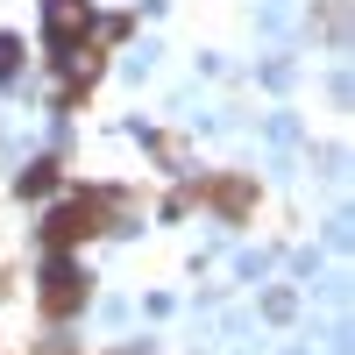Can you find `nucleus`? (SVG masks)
Wrapping results in <instances>:
<instances>
[{
	"label": "nucleus",
	"mask_w": 355,
	"mask_h": 355,
	"mask_svg": "<svg viewBox=\"0 0 355 355\" xmlns=\"http://www.w3.org/2000/svg\"><path fill=\"white\" fill-rule=\"evenodd\" d=\"M78 299H85V277H78V263H71V256H57L50 270H43V306H50V313H71Z\"/></svg>",
	"instance_id": "nucleus-1"
},
{
	"label": "nucleus",
	"mask_w": 355,
	"mask_h": 355,
	"mask_svg": "<svg viewBox=\"0 0 355 355\" xmlns=\"http://www.w3.org/2000/svg\"><path fill=\"white\" fill-rule=\"evenodd\" d=\"M85 21H93V8H85V0H50V8H43V28H50L57 50H71V36H78Z\"/></svg>",
	"instance_id": "nucleus-2"
},
{
	"label": "nucleus",
	"mask_w": 355,
	"mask_h": 355,
	"mask_svg": "<svg viewBox=\"0 0 355 355\" xmlns=\"http://www.w3.org/2000/svg\"><path fill=\"white\" fill-rule=\"evenodd\" d=\"M93 220H100V199H78L64 214H50V242H78V234H93Z\"/></svg>",
	"instance_id": "nucleus-3"
},
{
	"label": "nucleus",
	"mask_w": 355,
	"mask_h": 355,
	"mask_svg": "<svg viewBox=\"0 0 355 355\" xmlns=\"http://www.w3.org/2000/svg\"><path fill=\"white\" fill-rule=\"evenodd\" d=\"M15 57H21V50H15V36H0V78L15 71Z\"/></svg>",
	"instance_id": "nucleus-4"
}]
</instances>
